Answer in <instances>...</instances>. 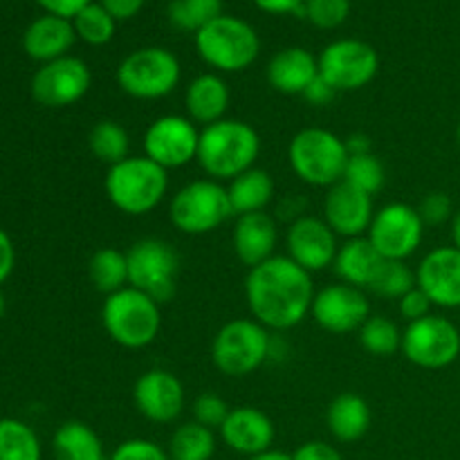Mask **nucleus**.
Segmentation results:
<instances>
[{
    "mask_svg": "<svg viewBox=\"0 0 460 460\" xmlns=\"http://www.w3.org/2000/svg\"><path fill=\"white\" fill-rule=\"evenodd\" d=\"M313 274L288 256H272L250 270L245 279L247 308L270 332L290 331L310 314L314 299Z\"/></svg>",
    "mask_w": 460,
    "mask_h": 460,
    "instance_id": "f257e3e1",
    "label": "nucleus"
},
{
    "mask_svg": "<svg viewBox=\"0 0 460 460\" xmlns=\"http://www.w3.org/2000/svg\"><path fill=\"white\" fill-rule=\"evenodd\" d=\"M261 155V137L243 119H220L200 130L198 164L216 182H232L254 169Z\"/></svg>",
    "mask_w": 460,
    "mask_h": 460,
    "instance_id": "f03ea898",
    "label": "nucleus"
},
{
    "mask_svg": "<svg viewBox=\"0 0 460 460\" xmlns=\"http://www.w3.org/2000/svg\"><path fill=\"white\" fill-rule=\"evenodd\" d=\"M103 189L117 211L126 216H146L162 205L169 193V171L146 155H128L108 166Z\"/></svg>",
    "mask_w": 460,
    "mask_h": 460,
    "instance_id": "7ed1b4c3",
    "label": "nucleus"
},
{
    "mask_svg": "<svg viewBox=\"0 0 460 460\" xmlns=\"http://www.w3.org/2000/svg\"><path fill=\"white\" fill-rule=\"evenodd\" d=\"M103 331L121 349L139 350L151 346L162 331V310L155 299L126 286L108 295L102 308Z\"/></svg>",
    "mask_w": 460,
    "mask_h": 460,
    "instance_id": "20e7f679",
    "label": "nucleus"
},
{
    "mask_svg": "<svg viewBox=\"0 0 460 460\" xmlns=\"http://www.w3.org/2000/svg\"><path fill=\"white\" fill-rule=\"evenodd\" d=\"M288 160L301 182L310 187L331 189L344 180L349 148L341 137L326 128H304L292 137Z\"/></svg>",
    "mask_w": 460,
    "mask_h": 460,
    "instance_id": "39448f33",
    "label": "nucleus"
},
{
    "mask_svg": "<svg viewBox=\"0 0 460 460\" xmlns=\"http://www.w3.org/2000/svg\"><path fill=\"white\" fill-rule=\"evenodd\" d=\"M196 49L214 70L243 72L259 58L261 39L250 22L223 13L198 31Z\"/></svg>",
    "mask_w": 460,
    "mask_h": 460,
    "instance_id": "423d86ee",
    "label": "nucleus"
},
{
    "mask_svg": "<svg viewBox=\"0 0 460 460\" xmlns=\"http://www.w3.org/2000/svg\"><path fill=\"white\" fill-rule=\"evenodd\" d=\"M272 355V335L254 319L227 322L211 341V362L223 376L245 377Z\"/></svg>",
    "mask_w": 460,
    "mask_h": 460,
    "instance_id": "0eeeda50",
    "label": "nucleus"
},
{
    "mask_svg": "<svg viewBox=\"0 0 460 460\" xmlns=\"http://www.w3.org/2000/svg\"><path fill=\"white\" fill-rule=\"evenodd\" d=\"M234 216L227 187L216 180H193L173 193L169 218L178 232L187 236H205Z\"/></svg>",
    "mask_w": 460,
    "mask_h": 460,
    "instance_id": "6e6552de",
    "label": "nucleus"
},
{
    "mask_svg": "<svg viewBox=\"0 0 460 460\" xmlns=\"http://www.w3.org/2000/svg\"><path fill=\"white\" fill-rule=\"evenodd\" d=\"M182 67L178 57L166 48H139L117 67V85L121 93L142 102L164 99L178 88Z\"/></svg>",
    "mask_w": 460,
    "mask_h": 460,
    "instance_id": "1a4fd4ad",
    "label": "nucleus"
},
{
    "mask_svg": "<svg viewBox=\"0 0 460 460\" xmlns=\"http://www.w3.org/2000/svg\"><path fill=\"white\" fill-rule=\"evenodd\" d=\"M128 286L144 292L157 304H169L178 292L180 256L162 238H142L126 250Z\"/></svg>",
    "mask_w": 460,
    "mask_h": 460,
    "instance_id": "9d476101",
    "label": "nucleus"
},
{
    "mask_svg": "<svg viewBox=\"0 0 460 460\" xmlns=\"http://www.w3.org/2000/svg\"><path fill=\"white\" fill-rule=\"evenodd\" d=\"M400 350L413 367L447 368L460 358V331L443 314H429L404 328Z\"/></svg>",
    "mask_w": 460,
    "mask_h": 460,
    "instance_id": "9b49d317",
    "label": "nucleus"
},
{
    "mask_svg": "<svg viewBox=\"0 0 460 460\" xmlns=\"http://www.w3.org/2000/svg\"><path fill=\"white\" fill-rule=\"evenodd\" d=\"M425 227L418 207L389 202L376 211L367 238L385 261H407L422 245Z\"/></svg>",
    "mask_w": 460,
    "mask_h": 460,
    "instance_id": "f8f14e48",
    "label": "nucleus"
},
{
    "mask_svg": "<svg viewBox=\"0 0 460 460\" xmlns=\"http://www.w3.org/2000/svg\"><path fill=\"white\" fill-rule=\"evenodd\" d=\"M317 63L319 76H323L337 93L362 90L380 70L376 48L358 39H340L326 45L317 57Z\"/></svg>",
    "mask_w": 460,
    "mask_h": 460,
    "instance_id": "ddd939ff",
    "label": "nucleus"
},
{
    "mask_svg": "<svg viewBox=\"0 0 460 460\" xmlns=\"http://www.w3.org/2000/svg\"><path fill=\"white\" fill-rule=\"evenodd\" d=\"M144 155L162 169H182L198 160L200 130L189 117L162 115L144 133Z\"/></svg>",
    "mask_w": 460,
    "mask_h": 460,
    "instance_id": "4468645a",
    "label": "nucleus"
},
{
    "mask_svg": "<svg viewBox=\"0 0 460 460\" xmlns=\"http://www.w3.org/2000/svg\"><path fill=\"white\" fill-rule=\"evenodd\" d=\"M93 84L90 67L76 57L43 63L31 76V97L45 108H66L81 102Z\"/></svg>",
    "mask_w": 460,
    "mask_h": 460,
    "instance_id": "2eb2a0df",
    "label": "nucleus"
},
{
    "mask_svg": "<svg viewBox=\"0 0 460 460\" xmlns=\"http://www.w3.org/2000/svg\"><path fill=\"white\" fill-rule=\"evenodd\" d=\"M310 314L319 328L335 335L355 332L371 317V304L364 290L349 283H331L314 292Z\"/></svg>",
    "mask_w": 460,
    "mask_h": 460,
    "instance_id": "dca6fc26",
    "label": "nucleus"
},
{
    "mask_svg": "<svg viewBox=\"0 0 460 460\" xmlns=\"http://www.w3.org/2000/svg\"><path fill=\"white\" fill-rule=\"evenodd\" d=\"M286 247L288 259L295 261L305 272L314 274L332 268L340 252V236L319 216L301 214L288 227Z\"/></svg>",
    "mask_w": 460,
    "mask_h": 460,
    "instance_id": "f3484780",
    "label": "nucleus"
},
{
    "mask_svg": "<svg viewBox=\"0 0 460 460\" xmlns=\"http://www.w3.org/2000/svg\"><path fill=\"white\" fill-rule=\"evenodd\" d=\"M184 400L187 394L182 382L166 368H151L142 373L133 386L135 409L155 425L178 420L184 411Z\"/></svg>",
    "mask_w": 460,
    "mask_h": 460,
    "instance_id": "a211bd4d",
    "label": "nucleus"
},
{
    "mask_svg": "<svg viewBox=\"0 0 460 460\" xmlns=\"http://www.w3.org/2000/svg\"><path fill=\"white\" fill-rule=\"evenodd\" d=\"M373 216H376L373 196L359 191L344 180L328 189L323 198V220L337 236L346 241L367 236Z\"/></svg>",
    "mask_w": 460,
    "mask_h": 460,
    "instance_id": "6ab92c4d",
    "label": "nucleus"
},
{
    "mask_svg": "<svg viewBox=\"0 0 460 460\" xmlns=\"http://www.w3.org/2000/svg\"><path fill=\"white\" fill-rule=\"evenodd\" d=\"M416 283L438 308H460V250L434 247L418 265Z\"/></svg>",
    "mask_w": 460,
    "mask_h": 460,
    "instance_id": "aec40b11",
    "label": "nucleus"
},
{
    "mask_svg": "<svg viewBox=\"0 0 460 460\" xmlns=\"http://www.w3.org/2000/svg\"><path fill=\"white\" fill-rule=\"evenodd\" d=\"M220 438L243 456H256V454L272 449L274 436V422L270 420L268 413H263L256 407H236L229 411L227 420L220 427Z\"/></svg>",
    "mask_w": 460,
    "mask_h": 460,
    "instance_id": "412c9836",
    "label": "nucleus"
},
{
    "mask_svg": "<svg viewBox=\"0 0 460 460\" xmlns=\"http://www.w3.org/2000/svg\"><path fill=\"white\" fill-rule=\"evenodd\" d=\"M279 227L277 220L268 211H256V214L236 216V223L232 229V245L238 261L247 268L265 263L268 259L277 256Z\"/></svg>",
    "mask_w": 460,
    "mask_h": 460,
    "instance_id": "4be33fe9",
    "label": "nucleus"
},
{
    "mask_svg": "<svg viewBox=\"0 0 460 460\" xmlns=\"http://www.w3.org/2000/svg\"><path fill=\"white\" fill-rule=\"evenodd\" d=\"M76 40V31L72 21L61 16H52V13H45V16L36 18L30 27L25 30L22 36V48H25L27 57H31L34 61L49 63L57 61V58L67 57L70 48Z\"/></svg>",
    "mask_w": 460,
    "mask_h": 460,
    "instance_id": "5701e85b",
    "label": "nucleus"
},
{
    "mask_svg": "<svg viewBox=\"0 0 460 460\" xmlns=\"http://www.w3.org/2000/svg\"><path fill=\"white\" fill-rule=\"evenodd\" d=\"M229 102H232V93H229L227 81L220 75H214V72L196 76L187 85V93H184L187 117L196 126H202V128L225 119Z\"/></svg>",
    "mask_w": 460,
    "mask_h": 460,
    "instance_id": "b1692460",
    "label": "nucleus"
},
{
    "mask_svg": "<svg viewBox=\"0 0 460 460\" xmlns=\"http://www.w3.org/2000/svg\"><path fill=\"white\" fill-rule=\"evenodd\" d=\"M268 84L281 94H304L319 76V63L313 52L304 48L279 49L268 63Z\"/></svg>",
    "mask_w": 460,
    "mask_h": 460,
    "instance_id": "393cba45",
    "label": "nucleus"
},
{
    "mask_svg": "<svg viewBox=\"0 0 460 460\" xmlns=\"http://www.w3.org/2000/svg\"><path fill=\"white\" fill-rule=\"evenodd\" d=\"M382 263H385V259L377 254L376 247L368 243V238L362 236L350 238L344 245H340L332 270H335L341 283H349V286L359 288V290H368L371 283L376 281Z\"/></svg>",
    "mask_w": 460,
    "mask_h": 460,
    "instance_id": "a878e982",
    "label": "nucleus"
},
{
    "mask_svg": "<svg viewBox=\"0 0 460 460\" xmlns=\"http://www.w3.org/2000/svg\"><path fill=\"white\" fill-rule=\"evenodd\" d=\"M373 413L367 400L358 394H340L326 411V425L340 443H358L371 429Z\"/></svg>",
    "mask_w": 460,
    "mask_h": 460,
    "instance_id": "bb28decb",
    "label": "nucleus"
},
{
    "mask_svg": "<svg viewBox=\"0 0 460 460\" xmlns=\"http://www.w3.org/2000/svg\"><path fill=\"white\" fill-rule=\"evenodd\" d=\"M227 196L234 216L265 211L274 198L272 175L254 166L227 184Z\"/></svg>",
    "mask_w": 460,
    "mask_h": 460,
    "instance_id": "cd10ccee",
    "label": "nucleus"
},
{
    "mask_svg": "<svg viewBox=\"0 0 460 460\" xmlns=\"http://www.w3.org/2000/svg\"><path fill=\"white\" fill-rule=\"evenodd\" d=\"M52 452L54 460H108L97 431L79 420L58 427L52 438Z\"/></svg>",
    "mask_w": 460,
    "mask_h": 460,
    "instance_id": "c85d7f7f",
    "label": "nucleus"
},
{
    "mask_svg": "<svg viewBox=\"0 0 460 460\" xmlns=\"http://www.w3.org/2000/svg\"><path fill=\"white\" fill-rule=\"evenodd\" d=\"M88 277L94 290L102 295H115L128 286V261L126 252L117 247H102L90 256Z\"/></svg>",
    "mask_w": 460,
    "mask_h": 460,
    "instance_id": "c756f323",
    "label": "nucleus"
},
{
    "mask_svg": "<svg viewBox=\"0 0 460 460\" xmlns=\"http://www.w3.org/2000/svg\"><path fill=\"white\" fill-rule=\"evenodd\" d=\"M216 447H218V443H216L214 429H207V427L191 420L173 431L166 452H169L171 460H211Z\"/></svg>",
    "mask_w": 460,
    "mask_h": 460,
    "instance_id": "7c9ffc66",
    "label": "nucleus"
},
{
    "mask_svg": "<svg viewBox=\"0 0 460 460\" xmlns=\"http://www.w3.org/2000/svg\"><path fill=\"white\" fill-rule=\"evenodd\" d=\"M90 153L97 157L103 164L112 166L119 164L121 160L128 157L130 151V137L121 124L112 119H102L93 126L88 135Z\"/></svg>",
    "mask_w": 460,
    "mask_h": 460,
    "instance_id": "2f4dec72",
    "label": "nucleus"
},
{
    "mask_svg": "<svg viewBox=\"0 0 460 460\" xmlns=\"http://www.w3.org/2000/svg\"><path fill=\"white\" fill-rule=\"evenodd\" d=\"M43 449L36 431L13 418L0 420V460H40Z\"/></svg>",
    "mask_w": 460,
    "mask_h": 460,
    "instance_id": "473e14b6",
    "label": "nucleus"
},
{
    "mask_svg": "<svg viewBox=\"0 0 460 460\" xmlns=\"http://www.w3.org/2000/svg\"><path fill=\"white\" fill-rule=\"evenodd\" d=\"M223 16V0H171L169 21L182 31H198Z\"/></svg>",
    "mask_w": 460,
    "mask_h": 460,
    "instance_id": "72a5a7b5",
    "label": "nucleus"
},
{
    "mask_svg": "<svg viewBox=\"0 0 460 460\" xmlns=\"http://www.w3.org/2000/svg\"><path fill=\"white\" fill-rule=\"evenodd\" d=\"M358 332L362 349L376 358H389L402 346V332L385 314H371Z\"/></svg>",
    "mask_w": 460,
    "mask_h": 460,
    "instance_id": "f704fd0d",
    "label": "nucleus"
},
{
    "mask_svg": "<svg viewBox=\"0 0 460 460\" xmlns=\"http://www.w3.org/2000/svg\"><path fill=\"white\" fill-rule=\"evenodd\" d=\"M72 25H75L76 39H81L88 45H94V48L111 43L117 30V21L102 7V3H90L88 7L81 9L72 18Z\"/></svg>",
    "mask_w": 460,
    "mask_h": 460,
    "instance_id": "c9c22d12",
    "label": "nucleus"
},
{
    "mask_svg": "<svg viewBox=\"0 0 460 460\" xmlns=\"http://www.w3.org/2000/svg\"><path fill=\"white\" fill-rule=\"evenodd\" d=\"M344 182L353 184L359 191L376 196L386 182V169L376 153L364 155H349V164L344 171Z\"/></svg>",
    "mask_w": 460,
    "mask_h": 460,
    "instance_id": "e433bc0d",
    "label": "nucleus"
},
{
    "mask_svg": "<svg viewBox=\"0 0 460 460\" xmlns=\"http://www.w3.org/2000/svg\"><path fill=\"white\" fill-rule=\"evenodd\" d=\"M416 272L407 265V261H385L377 272L376 281L368 290L376 292L382 299H402L407 292L416 288Z\"/></svg>",
    "mask_w": 460,
    "mask_h": 460,
    "instance_id": "4c0bfd02",
    "label": "nucleus"
},
{
    "mask_svg": "<svg viewBox=\"0 0 460 460\" xmlns=\"http://www.w3.org/2000/svg\"><path fill=\"white\" fill-rule=\"evenodd\" d=\"M305 18L319 30H335L349 18L350 0H305Z\"/></svg>",
    "mask_w": 460,
    "mask_h": 460,
    "instance_id": "58836bf2",
    "label": "nucleus"
},
{
    "mask_svg": "<svg viewBox=\"0 0 460 460\" xmlns=\"http://www.w3.org/2000/svg\"><path fill=\"white\" fill-rule=\"evenodd\" d=\"M191 411L198 425L207 427V429H220L232 409L218 394H202L196 398Z\"/></svg>",
    "mask_w": 460,
    "mask_h": 460,
    "instance_id": "ea45409f",
    "label": "nucleus"
},
{
    "mask_svg": "<svg viewBox=\"0 0 460 460\" xmlns=\"http://www.w3.org/2000/svg\"><path fill=\"white\" fill-rule=\"evenodd\" d=\"M108 460H171L169 452L146 438H130L117 445Z\"/></svg>",
    "mask_w": 460,
    "mask_h": 460,
    "instance_id": "a19ab883",
    "label": "nucleus"
},
{
    "mask_svg": "<svg viewBox=\"0 0 460 460\" xmlns=\"http://www.w3.org/2000/svg\"><path fill=\"white\" fill-rule=\"evenodd\" d=\"M418 214H420L425 225H443L454 218V205L452 198L443 191H431L422 198L418 205Z\"/></svg>",
    "mask_w": 460,
    "mask_h": 460,
    "instance_id": "79ce46f5",
    "label": "nucleus"
},
{
    "mask_svg": "<svg viewBox=\"0 0 460 460\" xmlns=\"http://www.w3.org/2000/svg\"><path fill=\"white\" fill-rule=\"evenodd\" d=\"M398 305H400V314H402V319H407L409 323H413V322H420V319L429 317L431 305L434 304H431L429 296H427L425 292L416 286L411 292H407V295L398 301Z\"/></svg>",
    "mask_w": 460,
    "mask_h": 460,
    "instance_id": "37998d69",
    "label": "nucleus"
},
{
    "mask_svg": "<svg viewBox=\"0 0 460 460\" xmlns=\"http://www.w3.org/2000/svg\"><path fill=\"white\" fill-rule=\"evenodd\" d=\"M295 460H344L341 458L340 449L332 447L331 443H323V440H310L304 443L301 447H296V452L292 454Z\"/></svg>",
    "mask_w": 460,
    "mask_h": 460,
    "instance_id": "c03bdc74",
    "label": "nucleus"
},
{
    "mask_svg": "<svg viewBox=\"0 0 460 460\" xmlns=\"http://www.w3.org/2000/svg\"><path fill=\"white\" fill-rule=\"evenodd\" d=\"M301 97H304L310 106H328V103L337 97V90L332 88L323 76H317V79L305 88V93L301 94Z\"/></svg>",
    "mask_w": 460,
    "mask_h": 460,
    "instance_id": "a18cd8bd",
    "label": "nucleus"
},
{
    "mask_svg": "<svg viewBox=\"0 0 460 460\" xmlns=\"http://www.w3.org/2000/svg\"><path fill=\"white\" fill-rule=\"evenodd\" d=\"M36 3L43 9H48V13H52V16H61L72 21V18H75L81 9L88 7L93 0H36Z\"/></svg>",
    "mask_w": 460,
    "mask_h": 460,
    "instance_id": "49530a36",
    "label": "nucleus"
},
{
    "mask_svg": "<svg viewBox=\"0 0 460 460\" xmlns=\"http://www.w3.org/2000/svg\"><path fill=\"white\" fill-rule=\"evenodd\" d=\"M99 3L115 21H130L144 7V0H99Z\"/></svg>",
    "mask_w": 460,
    "mask_h": 460,
    "instance_id": "de8ad7c7",
    "label": "nucleus"
},
{
    "mask_svg": "<svg viewBox=\"0 0 460 460\" xmlns=\"http://www.w3.org/2000/svg\"><path fill=\"white\" fill-rule=\"evenodd\" d=\"M252 3L268 13H296V16H305V0H252Z\"/></svg>",
    "mask_w": 460,
    "mask_h": 460,
    "instance_id": "09e8293b",
    "label": "nucleus"
},
{
    "mask_svg": "<svg viewBox=\"0 0 460 460\" xmlns=\"http://www.w3.org/2000/svg\"><path fill=\"white\" fill-rule=\"evenodd\" d=\"M13 263H16V250H13L12 238L7 236V232L0 229V283H4L12 274Z\"/></svg>",
    "mask_w": 460,
    "mask_h": 460,
    "instance_id": "8fccbe9b",
    "label": "nucleus"
},
{
    "mask_svg": "<svg viewBox=\"0 0 460 460\" xmlns=\"http://www.w3.org/2000/svg\"><path fill=\"white\" fill-rule=\"evenodd\" d=\"M344 142H346V148H349V155H364V153H373L371 139H368L364 133L350 135V137L344 139Z\"/></svg>",
    "mask_w": 460,
    "mask_h": 460,
    "instance_id": "3c124183",
    "label": "nucleus"
},
{
    "mask_svg": "<svg viewBox=\"0 0 460 460\" xmlns=\"http://www.w3.org/2000/svg\"><path fill=\"white\" fill-rule=\"evenodd\" d=\"M247 460H295L292 454L281 452V449H265V452L256 454V456H250Z\"/></svg>",
    "mask_w": 460,
    "mask_h": 460,
    "instance_id": "603ef678",
    "label": "nucleus"
},
{
    "mask_svg": "<svg viewBox=\"0 0 460 460\" xmlns=\"http://www.w3.org/2000/svg\"><path fill=\"white\" fill-rule=\"evenodd\" d=\"M452 243L456 250H460V209L454 214V218H452Z\"/></svg>",
    "mask_w": 460,
    "mask_h": 460,
    "instance_id": "864d4df0",
    "label": "nucleus"
},
{
    "mask_svg": "<svg viewBox=\"0 0 460 460\" xmlns=\"http://www.w3.org/2000/svg\"><path fill=\"white\" fill-rule=\"evenodd\" d=\"M4 310H7V304H4V296H3V292H0V319H3Z\"/></svg>",
    "mask_w": 460,
    "mask_h": 460,
    "instance_id": "5fc2aeb1",
    "label": "nucleus"
},
{
    "mask_svg": "<svg viewBox=\"0 0 460 460\" xmlns=\"http://www.w3.org/2000/svg\"><path fill=\"white\" fill-rule=\"evenodd\" d=\"M456 142H458V146H460V121H458V126H456Z\"/></svg>",
    "mask_w": 460,
    "mask_h": 460,
    "instance_id": "6e6d98bb",
    "label": "nucleus"
}]
</instances>
